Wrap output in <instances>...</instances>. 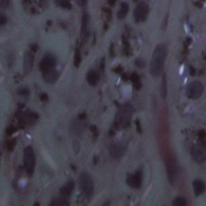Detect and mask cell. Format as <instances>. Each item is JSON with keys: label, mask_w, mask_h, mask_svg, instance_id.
Wrapping results in <instances>:
<instances>
[{"label": "cell", "mask_w": 206, "mask_h": 206, "mask_svg": "<svg viewBox=\"0 0 206 206\" xmlns=\"http://www.w3.org/2000/svg\"><path fill=\"white\" fill-rule=\"evenodd\" d=\"M172 204L175 206H185L187 204V201L185 200V198L178 196V197L175 198V200L172 202Z\"/></svg>", "instance_id": "obj_22"}, {"label": "cell", "mask_w": 206, "mask_h": 206, "mask_svg": "<svg viewBox=\"0 0 206 206\" xmlns=\"http://www.w3.org/2000/svg\"><path fill=\"white\" fill-rule=\"evenodd\" d=\"M111 56H115V54H114V45H111Z\"/></svg>", "instance_id": "obj_43"}, {"label": "cell", "mask_w": 206, "mask_h": 206, "mask_svg": "<svg viewBox=\"0 0 206 206\" xmlns=\"http://www.w3.org/2000/svg\"><path fill=\"white\" fill-rule=\"evenodd\" d=\"M135 125H136V127H137V130H138V133H139V134H142V127H141L140 122H139V120H138V119H136V120H135Z\"/></svg>", "instance_id": "obj_31"}, {"label": "cell", "mask_w": 206, "mask_h": 206, "mask_svg": "<svg viewBox=\"0 0 206 206\" xmlns=\"http://www.w3.org/2000/svg\"><path fill=\"white\" fill-rule=\"evenodd\" d=\"M88 23H89V15L85 13L82 16V22H81V36L82 42H85L89 37V31L88 28Z\"/></svg>", "instance_id": "obj_14"}, {"label": "cell", "mask_w": 206, "mask_h": 206, "mask_svg": "<svg viewBox=\"0 0 206 206\" xmlns=\"http://www.w3.org/2000/svg\"><path fill=\"white\" fill-rule=\"evenodd\" d=\"M31 49H32V52H36L37 50V45H33L31 46Z\"/></svg>", "instance_id": "obj_40"}, {"label": "cell", "mask_w": 206, "mask_h": 206, "mask_svg": "<svg viewBox=\"0 0 206 206\" xmlns=\"http://www.w3.org/2000/svg\"><path fill=\"white\" fill-rule=\"evenodd\" d=\"M149 12L148 5L145 2H140L134 11V16L136 22L144 21L147 19Z\"/></svg>", "instance_id": "obj_7"}, {"label": "cell", "mask_w": 206, "mask_h": 206, "mask_svg": "<svg viewBox=\"0 0 206 206\" xmlns=\"http://www.w3.org/2000/svg\"><path fill=\"white\" fill-rule=\"evenodd\" d=\"M192 186H193L194 193L196 196H199L201 193H203L205 190V185L203 181L200 180H196L192 183Z\"/></svg>", "instance_id": "obj_16"}, {"label": "cell", "mask_w": 206, "mask_h": 206, "mask_svg": "<svg viewBox=\"0 0 206 206\" xmlns=\"http://www.w3.org/2000/svg\"><path fill=\"white\" fill-rule=\"evenodd\" d=\"M24 165L27 174L29 177H32L35 172L36 157L34 151L31 146L26 147L24 150Z\"/></svg>", "instance_id": "obj_3"}, {"label": "cell", "mask_w": 206, "mask_h": 206, "mask_svg": "<svg viewBox=\"0 0 206 206\" xmlns=\"http://www.w3.org/2000/svg\"><path fill=\"white\" fill-rule=\"evenodd\" d=\"M165 164L167 173H168V181L172 185H173L176 181L177 175V166L176 164V161L172 157H169L166 159Z\"/></svg>", "instance_id": "obj_6"}, {"label": "cell", "mask_w": 206, "mask_h": 206, "mask_svg": "<svg viewBox=\"0 0 206 206\" xmlns=\"http://www.w3.org/2000/svg\"><path fill=\"white\" fill-rule=\"evenodd\" d=\"M10 3V0H1V6L2 8H6L9 6Z\"/></svg>", "instance_id": "obj_33"}, {"label": "cell", "mask_w": 206, "mask_h": 206, "mask_svg": "<svg viewBox=\"0 0 206 206\" xmlns=\"http://www.w3.org/2000/svg\"><path fill=\"white\" fill-rule=\"evenodd\" d=\"M122 79L123 81H128V80H129V77H128L126 73H123V74L122 75Z\"/></svg>", "instance_id": "obj_36"}, {"label": "cell", "mask_w": 206, "mask_h": 206, "mask_svg": "<svg viewBox=\"0 0 206 206\" xmlns=\"http://www.w3.org/2000/svg\"><path fill=\"white\" fill-rule=\"evenodd\" d=\"M130 80H131L132 83L134 84V86L137 90H139V89L142 88V84H141L140 78L138 77V75L136 73V72H133L130 77Z\"/></svg>", "instance_id": "obj_19"}, {"label": "cell", "mask_w": 206, "mask_h": 206, "mask_svg": "<svg viewBox=\"0 0 206 206\" xmlns=\"http://www.w3.org/2000/svg\"><path fill=\"white\" fill-rule=\"evenodd\" d=\"M76 2H77L78 6H84L85 4H86L87 0H76Z\"/></svg>", "instance_id": "obj_34"}, {"label": "cell", "mask_w": 206, "mask_h": 206, "mask_svg": "<svg viewBox=\"0 0 206 206\" xmlns=\"http://www.w3.org/2000/svg\"><path fill=\"white\" fill-rule=\"evenodd\" d=\"M109 134L111 136H114V134H115V131L114 130H111V131L109 132Z\"/></svg>", "instance_id": "obj_47"}, {"label": "cell", "mask_w": 206, "mask_h": 206, "mask_svg": "<svg viewBox=\"0 0 206 206\" xmlns=\"http://www.w3.org/2000/svg\"><path fill=\"white\" fill-rule=\"evenodd\" d=\"M104 59L102 60V63H101V69H102V71L104 70Z\"/></svg>", "instance_id": "obj_44"}, {"label": "cell", "mask_w": 206, "mask_h": 206, "mask_svg": "<svg viewBox=\"0 0 206 206\" xmlns=\"http://www.w3.org/2000/svg\"><path fill=\"white\" fill-rule=\"evenodd\" d=\"M40 99H41L42 102H46L49 99V97H48V94H41L40 95Z\"/></svg>", "instance_id": "obj_35"}, {"label": "cell", "mask_w": 206, "mask_h": 206, "mask_svg": "<svg viewBox=\"0 0 206 206\" xmlns=\"http://www.w3.org/2000/svg\"><path fill=\"white\" fill-rule=\"evenodd\" d=\"M43 79L48 84H54L59 78V72L55 68L43 72Z\"/></svg>", "instance_id": "obj_13"}, {"label": "cell", "mask_w": 206, "mask_h": 206, "mask_svg": "<svg viewBox=\"0 0 206 206\" xmlns=\"http://www.w3.org/2000/svg\"><path fill=\"white\" fill-rule=\"evenodd\" d=\"M115 2H116V0H110V1H109V3L111 5H114L115 3Z\"/></svg>", "instance_id": "obj_46"}, {"label": "cell", "mask_w": 206, "mask_h": 206, "mask_svg": "<svg viewBox=\"0 0 206 206\" xmlns=\"http://www.w3.org/2000/svg\"><path fill=\"white\" fill-rule=\"evenodd\" d=\"M85 113H83V114H81V115H78V119L79 120H83V119H85Z\"/></svg>", "instance_id": "obj_37"}, {"label": "cell", "mask_w": 206, "mask_h": 206, "mask_svg": "<svg viewBox=\"0 0 206 206\" xmlns=\"http://www.w3.org/2000/svg\"><path fill=\"white\" fill-rule=\"evenodd\" d=\"M121 71H122V68L121 66H119L117 68H115V72H118V73H119V72H120Z\"/></svg>", "instance_id": "obj_42"}, {"label": "cell", "mask_w": 206, "mask_h": 206, "mask_svg": "<svg viewBox=\"0 0 206 206\" xmlns=\"http://www.w3.org/2000/svg\"><path fill=\"white\" fill-rule=\"evenodd\" d=\"M204 91V86L201 82L198 81H192L187 86L186 89V94L189 98L196 99L200 98Z\"/></svg>", "instance_id": "obj_5"}, {"label": "cell", "mask_w": 206, "mask_h": 206, "mask_svg": "<svg viewBox=\"0 0 206 206\" xmlns=\"http://www.w3.org/2000/svg\"><path fill=\"white\" fill-rule=\"evenodd\" d=\"M18 94L21 96H28L30 94V90L28 88L22 87L18 90Z\"/></svg>", "instance_id": "obj_28"}, {"label": "cell", "mask_w": 206, "mask_h": 206, "mask_svg": "<svg viewBox=\"0 0 206 206\" xmlns=\"http://www.w3.org/2000/svg\"><path fill=\"white\" fill-rule=\"evenodd\" d=\"M81 53H80V51H79L78 49H77L74 55V65L76 66V67H79V65L81 64Z\"/></svg>", "instance_id": "obj_24"}, {"label": "cell", "mask_w": 206, "mask_h": 206, "mask_svg": "<svg viewBox=\"0 0 206 206\" xmlns=\"http://www.w3.org/2000/svg\"><path fill=\"white\" fill-rule=\"evenodd\" d=\"M97 129H98V128H97V126H94V125L90 126V130H91L92 132L97 131Z\"/></svg>", "instance_id": "obj_38"}, {"label": "cell", "mask_w": 206, "mask_h": 206, "mask_svg": "<svg viewBox=\"0 0 206 206\" xmlns=\"http://www.w3.org/2000/svg\"><path fill=\"white\" fill-rule=\"evenodd\" d=\"M204 135H205V132L204 130H200V133H199V136H200V138H204Z\"/></svg>", "instance_id": "obj_39"}, {"label": "cell", "mask_w": 206, "mask_h": 206, "mask_svg": "<svg viewBox=\"0 0 206 206\" xmlns=\"http://www.w3.org/2000/svg\"><path fill=\"white\" fill-rule=\"evenodd\" d=\"M126 150V147L122 142H115L110 147V155L112 158L119 159L124 155Z\"/></svg>", "instance_id": "obj_9"}, {"label": "cell", "mask_w": 206, "mask_h": 206, "mask_svg": "<svg viewBox=\"0 0 206 206\" xmlns=\"http://www.w3.org/2000/svg\"><path fill=\"white\" fill-rule=\"evenodd\" d=\"M167 56V48L164 45H158L154 49L151 63L150 73L153 77H159L164 69Z\"/></svg>", "instance_id": "obj_1"}, {"label": "cell", "mask_w": 206, "mask_h": 206, "mask_svg": "<svg viewBox=\"0 0 206 206\" xmlns=\"http://www.w3.org/2000/svg\"><path fill=\"white\" fill-rule=\"evenodd\" d=\"M192 157L194 161L202 164L206 161V147L202 145H196L192 150Z\"/></svg>", "instance_id": "obj_8"}, {"label": "cell", "mask_w": 206, "mask_h": 206, "mask_svg": "<svg viewBox=\"0 0 206 206\" xmlns=\"http://www.w3.org/2000/svg\"><path fill=\"white\" fill-rule=\"evenodd\" d=\"M51 205H68L69 202L65 198V196H62V197L56 198L52 200L50 203Z\"/></svg>", "instance_id": "obj_21"}, {"label": "cell", "mask_w": 206, "mask_h": 206, "mask_svg": "<svg viewBox=\"0 0 206 206\" xmlns=\"http://www.w3.org/2000/svg\"><path fill=\"white\" fill-rule=\"evenodd\" d=\"M167 93H168V91H167V80H166V74L164 73L163 75V77H162L161 86H160V94H161L163 99H165L166 98Z\"/></svg>", "instance_id": "obj_20"}, {"label": "cell", "mask_w": 206, "mask_h": 206, "mask_svg": "<svg viewBox=\"0 0 206 206\" xmlns=\"http://www.w3.org/2000/svg\"><path fill=\"white\" fill-rule=\"evenodd\" d=\"M6 22H7V19H6V17L3 14H2L1 16H0V24L1 25H4L5 24H6Z\"/></svg>", "instance_id": "obj_32"}, {"label": "cell", "mask_w": 206, "mask_h": 206, "mask_svg": "<svg viewBox=\"0 0 206 206\" xmlns=\"http://www.w3.org/2000/svg\"><path fill=\"white\" fill-rule=\"evenodd\" d=\"M15 146V139H11L6 142V147L7 149V151H12L14 150V147Z\"/></svg>", "instance_id": "obj_26"}, {"label": "cell", "mask_w": 206, "mask_h": 206, "mask_svg": "<svg viewBox=\"0 0 206 206\" xmlns=\"http://www.w3.org/2000/svg\"><path fill=\"white\" fill-rule=\"evenodd\" d=\"M86 79H87V81L89 85L94 86V85H97V83L99 81V75L95 71L91 70L89 71L86 75Z\"/></svg>", "instance_id": "obj_17"}, {"label": "cell", "mask_w": 206, "mask_h": 206, "mask_svg": "<svg viewBox=\"0 0 206 206\" xmlns=\"http://www.w3.org/2000/svg\"><path fill=\"white\" fill-rule=\"evenodd\" d=\"M34 63V56L31 52H27L24 54V71L25 74H29L32 72Z\"/></svg>", "instance_id": "obj_12"}, {"label": "cell", "mask_w": 206, "mask_h": 206, "mask_svg": "<svg viewBox=\"0 0 206 206\" xmlns=\"http://www.w3.org/2000/svg\"><path fill=\"white\" fill-rule=\"evenodd\" d=\"M16 131V129L15 127H13V126H9L8 128H6V134L7 135H11L13 134Z\"/></svg>", "instance_id": "obj_30"}, {"label": "cell", "mask_w": 206, "mask_h": 206, "mask_svg": "<svg viewBox=\"0 0 206 206\" xmlns=\"http://www.w3.org/2000/svg\"><path fill=\"white\" fill-rule=\"evenodd\" d=\"M142 173L141 171H137L134 174L129 176L126 178V184L132 189H139L142 185Z\"/></svg>", "instance_id": "obj_11"}, {"label": "cell", "mask_w": 206, "mask_h": 206, "mask_svg": "<svg viewBox=\"0 0 206 206\" xmlns=\"http://www.w3.org/2000/svg\"><path fill=\"white\" fill-rule=\"evenodd\" d=\"M196 73V70L195 68H192V67H190V74L191 75H194Z\"/></svg>", "instance_id": "obj_41"}, {"label": "cell", "mask_w": 206, "mask_h": 206, "mask_svg": "<svg viewBox=\"0 0 206 206\" xmlns=\"http://www.w3.org/2000/svg\"><path fill=\"white\" fill-rule=\"evenodd\" d=\"M34 205H40V203H35Z\"/></svg>", "instance_id": "obj_48"}, {"label": "cell", "mask_w": 206, "mask_h": 206, "mask_svg": "<svg viewBox=\"0 0 206 206\" xmlns=\"http://www.w3.org/2000/svg\"><path fill=\"white\" fill-rule=\"evenodd\" d=\"M128 10H129V5L126 2H123L121 3V7L120 10L118 12V18L119 19H122L126 17V15L127 14Z\"/></svg>", "instance_id": "obj_18"}, {"label": "cell", "mask_w": 206, "mask_h": 206, "mask_svg": "<svg viewBox=\"0 0 206 206\" xmlns=\"http://www.w3.org/2000/svg\"><path fill=\"white\" fill-rule=\"evenodd\" d=\"M81 122H76L74 123H72V130H74L76 133H81L83 131V126L81 125L80 123Z\"/></svg>", "instance_id": "obj_23"}, {"label": "cell", "mask_w": 206, "mask_h": 206, "mask_svg": "<svg viewBox=\"0 0 206 206\" xmlns=\"http://www.w3.org/2000/svg\"><path fill=\"white\" fill-rule=\"evenodd\" d=\"M56 3L61 7L64 8H70V2L68 0H56Z\"/></svg>", "instance_id": "obj_25"}, {"label": "cell", "mask_w": 206, "mask_h": 206, "mask_svg": "<svg viewBox=\"0 0 206 206\" xmlns=\"http://www.w3.org/2000/svg\"><path fill=\"white\" fill-rule=\"evenodd\" d=\"M134 64H135V65L137 66V67H138V68H143V67H145V65H146V63H145V61L142 59V58H137V59L134 60Z\"/></svg>", "instance_id": "obj_29"}, {"label": "cell", "mask_w": 206, "mask_h": 206, "mask_svg": "<svg viewBox=\"0 0 206 206\" xmlns=\"http://www.w3.org/2000/svg\"><path fill=\"white\" fill-rule=\"evenodd\" d=\"M75 187V184L72 181H68V183H66V185H64L61 189H60V193L62 196H65L68 197L72 194L73 189Z\"/></svg>", "instance_id": "obj_15"}, {"label": "cell", "mask_w": 206, "mask_h": 206, "mask_svg": "<svg viewBox=\"0 0 206 206\" xmlns=\"http://www.w3.org/2000/svg\"><path fill=\"white\" fill-rule=\"evenodd\" d=\"M79 186L81 189L82 193L87 196L90 197L94 192V183L92 181L91 177L87 172H82L79 177Z\"/></svg>", "instance_id": "obj_4"}, {"label": "cell", "mask_w": 206, "mask_h": 206, "mask_svg": "<svg viewBox=\"0 0 206 206\" xmlns=\"http://www.w3.org/2000/svg\"><path fill=\"white\" fill-rule=\"evenodd\" d=\"M94 164H98V158L97 157V156H94Z\"/></svg>", "instance_id": "obj_45"}, {"label": "cell", "mask_w": 206, "mask_h": 206, "mask_svg": "<svg viewBox=\"0 0 206 206\" xmlns=\"http://www.w3.org/2000/svg\"><path fill=\"white\" fill-rule=\"evenodd\" d=\"M133 113H134V108L129 103H126L120 106L115 115V126L119 129L128 127L132 119Z\"/></svg>", "instance_id": "obj_2"}, {"label": "cell", "mask_w": 206, "mask_h": 206, "mask_svg": "<svg viewBox=\"0 0 206 206\" xmlns=\"http://www.w3.org/2000/svg\"><path fill=\"white\" fill-rule=\"evenodd\" d=\"M56 64V58L51 54H47L41 60L40 64V69L42 71V72H45L55 68Z\"/></svg>", "instance_id": "obj_10"}, {"label": "cell", "mask_w": 206, "mask_h": 206, "mask_svg": "<svg viewBox=\"0 0 206 206\" xmlns=\"http://www.w3.org/2000/svg\"><path fill=\"white\" fill-rule=\"evenodd\" d=\"M72 149H73L75 155H77L79 153L80 149H81V145H80V142L78 141L74 140L72 142Z\"/></svg>", "instance_id": "obj_27"}]
</instances>
